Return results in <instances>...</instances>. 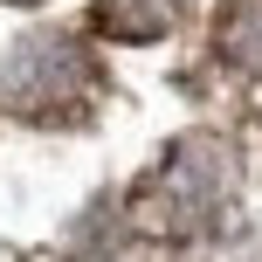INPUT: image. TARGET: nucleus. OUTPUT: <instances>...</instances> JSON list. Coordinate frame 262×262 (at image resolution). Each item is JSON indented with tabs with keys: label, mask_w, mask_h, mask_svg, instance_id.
<instances>
[{
	"label": "nucleus",
	"mask_w": 262,
	"mask_h": 262,
	"mask_svg": "<svg viewBox=\"0 0 262 262\" xmlns=\"http://www.w3.org/2000/svg\"><path fill=\"white\" fill-rule=\"evenodd\" d=\"M90 83H97V69L69 35H28L0 62V97L28 118H69L90 97Z\"/></svg>",
	"instance_id": "f257e3e1"
},
{
	"label": "nucleus",
	"mask_w": 262,
	"mask_h": 262,
	"mask_svg": "<svg viewBox=\"0 0 262 262\" xmlns=\"http://www.w3.org/2000/svg\"><path fill=\"white\" fill-rule=\"evenodd\" d=\"M228 186V152H214L207 138H186L180 152L166 159V172H159L152 200H159V221L166 228H193L200 214L214 207V193Z\"/></svg>",
	"instance_id": "f03ea898"
},
{
	"label": "nucleus",
	"mask_w": 262,
	"mask_h": 262,
	"mask_svg": "<svg viewBox=\"0 0 262 262\" xmlns=\"http://www.w3.org/2000/svg\"><path fill=\"white\" fill-rule=\"evenodd\" d=\"M180 21V0H97V28L111 41H159Z\"/></svg>",
	"instance_id": "7ed1b4c3"
},
{
	"label": "nucleus",
	"mask_w": 262,
	"mask_h": 262,
	"mask_svg": "<svg viewBox=\"0 0 262 262\" xmlns=\"http://www.w3.org/2000/svg\"><path fill=\"white\" fill-rule=\"evenodd\" d=\"M214 49L235 69H262V0H221L214 7Z\"/></svg>",
	"instance_id": "20e7f679"
},
{
	"label": "nucleus",
	"mask_w": 262,
	"mask_h": 262,
	"mask_svg": "<svg viewBox=\"0 0 262 262\" xmlns=\"http://www.w3.org/2000/svg\"><path fill=\"white\" fill-rule=\"evenodd\" d=\"M14 7H35V0H14Z\"/></svg>",
	"instance_id": "39448f33"
}]
</instances>
